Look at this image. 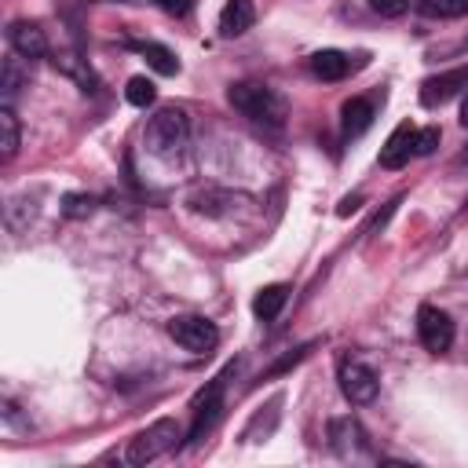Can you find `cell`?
Returning a JSON list of instances; mask_svg holds the SVG:
<instances>
[{"label": "cell", "instance_id": "cell-10", "mask_svg": "<svg viewBox=\"0 0 468 468\" xmlns=\"http://www.w3.org/2000/svg\"><path fill=\"white\" fill-rule=\"evenodd\" d=\"M413 135H417V128H413L410 121H402V124L388 135V143L380 146V165H384V168H402V165L410 161V154H413Z\"/></svg>", "mask_w": 468, "mask_h": 468}, {"label": "cell", "instance_id": "cell-3", "mask_svg": "<svg viewBox=\"0 0 468 468\" xmlns=\"http://www.w3.org/2000/svg\"><path fill=\"white\" fill-rule=\"evenodd\" d=\"M234 373H238V362H227V369L216 373V377L194 395V402H190L194 424H190V431H186V442H201V439L216 428V420H219V413H223V391H227V380H230Z\"/></svg>", "mask_w": 468, "mask_h": 468}, {"label": "cell", "instance_id": "cell-15", "mask_svg": "<svg viewBox=\"0 0 468 468\" xmlns=\"http://www.w3.org/2000/svg\"><path fill=\"white\" fill-rule=\"evenodd\" d=\"M329 439H333V446L347 457V453H355V446H358L366 435H362V428H358L351 417H336V420H329Z\"/></svg>", "mask_w": 468, "mask_h": 468}, {"label": "cell", "instance_id": "cell-1", "mask_svg": "<svg viewBox=\"0 0 468 468\" xmlns=\"http://www.w3.org/2000/svg\"><path fill=\"white\" fill-rule=\"evenodd\" d=\"M227 99H230V106H234L241 117H249V121H252L256 128H263V132H282V128H285L289 102H285L274 88L256 84V80H238V84H230Z\"/></svg>", "mask_w": 468, "mask_h": 468}, {"label": "cell", "instance_id": "cell-20", "mask_svg": "<svg viewBox=\"0 0 468 468\" xmlns=\"http://www.w3.org/2000/svg\"><path fill=\"white\" fill-rule=\"evenodd\" d=\"M124 95H128V102H132V106L146 110V106L157 99V88H154V80H150V77H132V80H128V88H124Z\"/></svg>", "mask_w": 468, "mask_h": 468}, {"label": "cell", "instance_id": "cell-27", "mask_svg": "<svg viewBox=\"0 0 468 468\" xmlns=\"http://www.w3.org/2000/svg\"><path fill=\"white\" fill-rule=\"evenodd\" d=\"M461 124L468 128V95H464V102H461Z\"/></svg>", "mask_w": 468, "mask_h": 468}, {"label": "cell", "instance_id": "cell-12", "mask_svg": "<svg viewBox=\"0 0 468 468\" xmlns=\"http://www.w3.org/2000/svg\"><path fill=\"white\" fill-rule=\"evenodd\" d=\"M373 124V102L355 95L340 106V128H344V139H358L366 128Z\"/></svg>", "mask_w": 468, "mask_h": 468}, {"label": "cell", "instance_id": "cell-6", "mask_svg": "<svg viewBox=\"0 0 468 468\" xmlns=\"http://www.w3.org/2000/svg\"><path fill=\"white\" fill-rule=\"evenodd\" d=\"M336 380H340L344 399H347V402H355V406L373 402V399H377V388H380L377 373H373L366 362H358V358H344V362H340V369H336Z\"/></svg>", "mask_w": 468, "mask_h": 468}, {"label": "cell", "instance_id": "cell-22", "mask_svg": "<svg viewBox=\"0 0 468 468\" xmlns=\"http://www.w3.org/2000/svg\"><path fill=\"white\" fill-rule=\"evenodd\" d=\"M439 139H442V132L431 124V128H417V135H413V154L417 157H428L435 146H439Z\"/></svg>", "mask_w": 468, "mask_h": 468}, {"label": "cell", "instance_id": "cell-13", "mask_svg": "<svg viewBox=\"0 0 468 468\" xmlns=\"http://www.w3.org/2000/svg\"><path fill=\"white\" fill-rule=\"evenodd\" d=\"M347 69H351V58L344 51H336V48H322V51L311 55V73L318 80H344Z\"/></svg>", "mask_w": 468, "mask_h": 468}, {"label": "cell", "instance_id": "cell-7", "mask_svg": "<svg viewBox=\"0 0 468 468\" xmlns=\"http://www.w3.org/2000/svg\"><path fill=\"white\" fill-rule=\"evenodd\" d=\"M417 333H420V344L431 355H442L453 344V322H450V314L439 311V307H431V303H424L417 311Z\"/></svg>", "mask_w": 468, "mask_h": 468}, {"label": "cell", "instance_id": "cell-23", "mask_svg": "<svg viewBox=\"0 0 468 468\" xmlns=\"http://www.w3.org/2000/svg\"><path fill=\"white\" fill-rule=\"evenodd\" d=\"M95 208V197H88V194H66L62 197V212L69 216V219H80V216H88Z\"/></svg>", "mask_w": 468, "mask_h": 468}, {"label": "cell", "instance_id": "cell-9", "mask_svg": "<svg viewBox=\"0 0 468 468\" xmlns=\"http://www.w3.org/2000/svg\"><path fill=\"white\" fill-rule=\"evenodd\" d=\"M7 40H11L15 55H22V58H44L48 55V37L37 22H11Z\"/></svg>", "mask_w": 468, "mask_h": 468}, {"label": "cell", "instance_id": "cell-21", "mask_svg": "<svg viewBox=\"0 0 468 468\" xmlns=\"http://www.w3.org/2000/svg\"><path fill=\"white\" fill-rule=\"evenodd\" d=\"M230 201V194H216V190H197V194H190V208L194 212H205V216H219L223 212V205Z\"/></svg>", "mask_w": 468, "mask_h": 468}, {"label": "cell", "instance_id": "cell-11", "mask_svg": "<svg viewBox=\"0 0 468 468\" xmlns=\"http://www.w3.org/2000/svg\"><path fill=\"white\" fill-rule=\"evenodd\" d=\"M256 22V7L252 0H227L223 11H219V37H241L245 29H252Z\"/></svg>", "mask_w": 468, "mask_h": 468}, {"label": "cell", "instance_id": "cell-19", "mask_svg": "<svg viewBox=\"0 0 468 468\" xmlns=\"http://www.w3.org/2000/svg\"><path fill=\"white\" fill-rule=\"evenodd\" d=\"M420 11L428 18H461L468 15V0H420Z\"/></svg>", "mask_w": 468, "mask_h": 468}, {"label": "cell", "instance_id": "cell-2", "mask_svg": "<svg viewBox=\"0 0 468 468\" xmlns=\"http://www.w3.org/2000/svg\"><path fill=\"white\" fill-rule=\"evenodd\" d=\"M190 139V121L183 106H161L146 128H143V143L154 157H176Z\"/></svg>", "mask_w": 468, "mask_h": 468}, {"label": "cell", "instance_id": "cell-24", "mask_svg": "<svg viewBox=\"0 0 468 468\" xmlns=\"http://www.w3.org/2000/svg\"><path fill=\"white\" fill-rule=\"evenodd\" d=\"M377 15H384V18H399L406 7H410V0H366Z\"/></svg>", "mask_w": 468, "mask_h": 468}, {"label": "cell", "instance_id": "cell-26", "mask_svg": "<svg viewBox=\"0 0 468 468\" xmlns=\"http://www.w3.org/2000/svg\"><path fill=\"white\" fill-rule=\"evenodd\" d=\"M358 201H362V197H344V205H340V216L355 212V208H358Z\"/></svg>", "mask_w": 468, "mask_h": 468}, {"label": "cell", "instance_id": "cell-14", "mask_svg": "<svg viewBox=\"0 0 468 468\" xmlns=\"http://www.w3.org/2000/svg\"><path fill=\"white\" fill-rule=\"evenodd\" d=\"M285 300H289V285H285V282L263 285V289L256 292V300H252V314H256L260 322H271V318H278V314H282Z\"/></svg>", "mask_w": 468, "mask_h": 468}, {"label": "cell", "instance_id": "cell-16", "mask_svg": "<svg viewBox=\"0 0 468 468\" xmlns=\"http://www.w3.org/2000/svg\"><path fill=\"white\" fill-rule=\"evenodd\" d=\"M139 48V55L161 73V77H172V73H179V58L165 48V44H154V40H146V44H135Z\"/></svg>", "mask_w": 468, "mask_h": 468}, {"label": "cell", "instance_id": "cell-25", "mask_svg": "<svg viewBox=\"0 0 468 468\" xmlns=\"http://www.w3.org/2000/svg\"><path fill=\"white\" fill-rule=\"evenodd\" d=\"M165 11H172V15H186L190 11V0H157Z\"/></svg>", "mask_w": 468, "mask_h": 468}, {"label": "cell", "instance_id": "cell-8", "mask_svg": "<svg viewBox=\"0 0 468 468\" xmlns=\"http://www.w3.org/2000/svg\"><path fill=\"white\" fill-rule=\"evenodd\" d=\"M461 88H468V66H457V69L424 77V84H420V102H424V106H442V102L453 99Z\"/></svg>", "mask_w": 468, "mask_h": 468}, {"label": "cell", "instance_id": "cell-5", "mask_svg": "<svg viewBox=\"0 0 468 468\" xmlns=\"http://www.w3.org/2000/svg\"><path fill=\"white\" fill-rule=\"evenodd\" d=\"M168 336L190 355H208L219 344V329L205 314H176L168 322Z\"/></svg>", "mask_w": 468, "mask_h": 468}, {"label": "cell", "instance_id": "cell-17", "mask_svg": "<svg viewBox=\"0 0 468 468\" xmlns=\"http://www.w3.org/2000/svg\"><path fill=\"white\" fill-rule=\"evenodd\" d=\"M15 154H18V117H15V110L4 102V106H0V157L11 161Z\"/></svg>", "mask_w": 468, "mask_h": 468}, {"label": "cell", "instance_id": "cell-4", "mask_svg": "<svg viewBox=\"0 0 468 468\" xmlns=\"http://www.w3.org/2000/svg\"><path fill=\"white\" fill-rule=\"evenodd\" d=\"M176 442H179V424H176L172 417H161V420L146 424L143 431H135V435L128 439L124 461H128V464H150V461H157L161 453L176 450Z\"/></svg>", "mask_w": 468, "mask_h": 468}, {"label": "cell", "instance_id": "cell-18", "mask_svg": "<svg viewBox=\"0 0 468 468\" xmlns=\"http://www.w3.org/2000/svg\"><path fill=\"white\" fill-rule=\"evenodd\" d=\"M22 55H11V58H4V73H0V88H4V95L11 99L22 84H29V69H22V62H18Z\"/></svg>", "mask_w": 468, "mask_h": 468}]
</instances>
